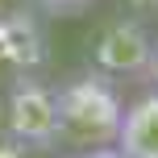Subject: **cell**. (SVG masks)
<instances>
[{
	"label": "cell",
	"instance_id": "cell-1",
	"mask_svg": "<svg viewBox=\"0 0 158 158\" xmlns=\"http://www.w3.org/2000/svg\"><path fill=\"white\" fill-rule=\"evenodd\" d=\"M54 108H58V133L71 142L75 150H96V146H112L121 129V104L117 87L100 71H79L67 83L54 87Z\"/></svg>",
	"mask_w": 158,
	"mask_h": 158
},
{
	"label": "cell",
	"instance_id": "cell-2",
	"mask_svg": "<svg viewBox=\"0 0 158 158\" xmlns=\"http://www.w3.org/2000/svg\"><path fill=\"white\" fill-rule=\"evenodd\" d=\"M0 125H4V142L29 150H54L63 142L58 133V108H54V87L42 79L21 75L4 87L0 96Z\"/></svg>",
	"mask_w": 158,
	"mask_h": 158
},
{
	"label": "cell",
	"instance_id": "cell-3",
	"mask_svg": "<svg viewBox=\"0 0 158 158\" xmlns=\"http://www.w3.org/2000/svg\"><path fill=\"white\" fill-rule=\"evenodd\" d=\"M150 58H154V42L137 17L108 21L100 29V38L92 42V71H100L108 79L150 71Z\"/></svg>",
	"mask_w": 158,
	"mask_h": 158
},
{
	"label": "cell",
	"instance_id": "cell-4",
	"mask_svg": "<svg viewBox=\"0 0 158 158\" xmlns=\"http://www.w3.org/2000/svg\"><path fill=\"white\" fill-rule=\"evenodd\" d=\"M46 63V38H42V25L29 8H13V13L0 17V67L13 79L33 75Z\"/></svg>",
	"mask_w": 158,
	"mask_h": 158
},
{
	"label": "cell",
	"instance_id": "cell-5",
	"mask_svg": "<svg viewBox=\"0 0 158 158\" xmlns=\"http://www.w3.org/2000/svg\"><path fill=\"white\" fill-rule=\"evenodd\" d=\"M112 150L121 158H158V92H146L125 104Z\"/></svg>",
	"mask_w": 158,
	"mask_h": 158
},
{
	"label": "cell",
	"instance_id": "cell-6",
	"mask_svg": "<svg viewBox=\"0 0 158 158\" xmlns=\"http://www.w3.org/2000/svg\"><path fill=\"white\" fill-rule=\"evenodd\" d=\"M29 4L46 17H79L92 8V0H29Z\"/></svg>",
	"mask_w": 158,
	"mask_h": 158
},
{
	"label": "cell",
	"instance_id": "cell-7",
	"mask_svg": "<svg viewBox=\"0 0 158 158\" xmlns=\"http://www.w3.org/2000/svg\"><path fill=\"white\" fill-rule=\"evenodd\" d=\"M67 158H121L112 146H96V150H75V154H67Z\"/></svg>",
	"mask_w": 158,
	"mask_h": 158
},
{
	"label": "cell",
	"instance_id": "cell-8",
	"mask_svg": "<svg viewBox=\"0 0 158 158\" xmlns=\"http://www.w3.org/2000/svg\"><path fill=\"white\" fill-rule=\"evenodd\" d=\"M133 13H158V0H125Z\"/></svg>",
	"mask_w": 158,
	"mask_h": 158
},
{
	"label": "cell",
	"instance_id": "cell-9",
	"mask_svg": "<svg viewBox=\"0 0 158 158\" xmlns=\"http://www.w3.org/2000/svg\"><path fill=\"white\" fill-rule=\"evenodd\" d=\"M0 158H25V150H21V146H13V142H4V137H0Z\"/></svg>",
	"mask_w": 158,
	"mask_h": 158
},
{
	"label": "cell",
	"instance_id": "cell-10",
	"mask_svg": "<svg viewBox=\"0 0 158 158\" xmlns=\"http://www.w3.org/2000/svg\"><path fill=\"white\" fill-rule=\"evenodd\" d=\"M150 79H154V92H158V46H154V58H150Z\"/></svg>",
	"mask_w": 158,
	"mask_h": 158
}]
</instances>
